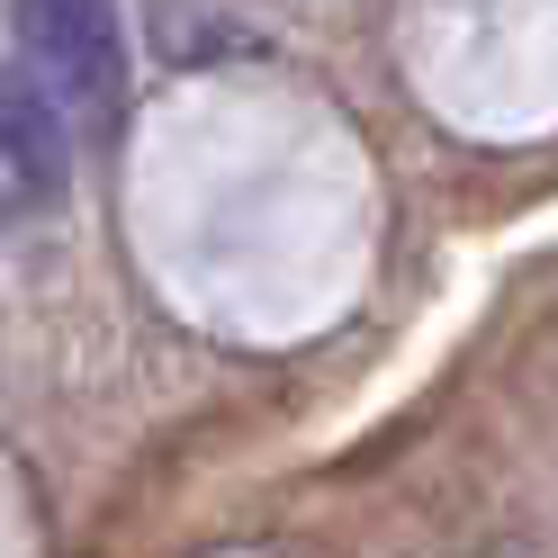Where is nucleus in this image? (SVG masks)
Masks as SVG:
<instances>
[{"mask_svg": "<svg viewBox=\"0 0 558 558\" xmlns=\"http://www.w3.org/2000/svg\"><path fill=\"white\" fill-rule=\"evenodd\" d=\"M73 181V126L46 99L37 73H0V217L10 207H54Z\"/></svg>", "mask_w": 558, "mask_h": 558, "instance_id": "2", "label": "nucleus"}, {"mask_svg": "<svg viewBox=\"0 0 558 558\" xmlns=\"http://www.w3.org/2000/svg\"><path fill=\"white\" fill-rule=\"evenodd\" d=\"M19 10V46L27 73L46 82L54 109L109 118L126 90V46H118V10L109 0H10Z\"/></svg>", "mask_w": 558, "mask_h": 558, "instance_id": "1", "label": "nucleus"}]
</instances>
